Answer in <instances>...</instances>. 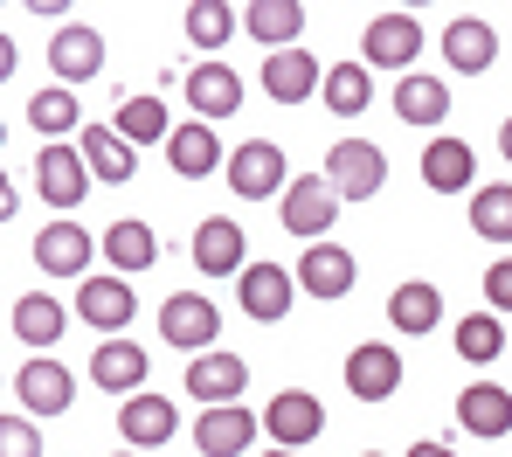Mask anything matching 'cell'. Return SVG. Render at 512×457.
Listing matches in <instances>:
<instances>
[{
	"instance_id": "cell-1",
	"label": "cell",
	"mask_w": 512,
	"mask_h": 457,
	"mask_svg": "<svg viewBox=\"0 0 512 457\" xmlns=\"http://www.w3.org/2000/svg\"><path fill=\"white\" fill-rule=\"evenodd\" d=\"M416 56H423V21H416V14L388 7V14H374V21L360 28V63H367V70H409Z\"/></svg>"
},
{
	"instance_id": "cell-2",
	"label": "cell",
	"mask_w": 512,
	"mask_h": 457,
	"mask_svg": "<svg viewBox=\"0 0 512 457\" xmlns=\"http://www.w3.org/2000/svg\"><path fill=\"white\" fill-rule=\"evenodd\" d=\"M263 430H270L277 451H305V444H319V430H326V402H319L312 388H277V395L263 402Z\"/></svg>"
},
{
	"instance_id": "cell-3",
	"label": "cell",
	"mask_w": 512,
	"mask_h": 457,
	"mask_svg": "<svg viewBox=\"0 0 512 457\" xmlns=\"http://www.w3.org/2000/svg\"><path fill=\"white\" fill-rule=\"evenodd\" d=\"M340 194L326 174H298V181L284 187V229L298 236V243H326L333 236V222H340Z\"/></svg>"
},
{
	"instance_id": "cell-4",
	"label": "cell",
	"mask_w": 512,
	"mask_h": 457,
	"mask_svg": "<svg viewBox=\"0 0 512 457\" xmlns=\"http://www.w3.org/2000/svg\"><path fill=\"white\" fill-rule=\"evenodd\" d=\"M326 181H333L340 201H374V194L388 187V153L367 146V139H333V153H326Z\"/></svg>"
},
{
	"instance_id": "cell-5",
	"label": "cell",
	"mask_w": 512,
	"mask_h": 457,
	"mask_svg": "<svg viewBox=\"0 0 512 457\" xmlns=\"http://www.w3.org/2000/svg\"><path fill=\"white\" fill-rule=\"evenodd\" d=\"M222 174H229V194L236 201H263V194H284L291 187V167H284V146L277 139H243Z\"/></svg>"
},
{
	"instance_id": "cell-6",
	"label": "cell",
	"mask_w": 512,
	"mask_h": 457,
	"mask_svg": "<svg viewBox=\"0 0 512 457\" xmlns=\"http://www.w3.org/2000/svg\"><path fill=\"white\" fill-rule=\"evenodd\" d=\"M215 333H222V312L201 291H173L160 305V340L180 347V354H215Z\"/></svg>"
},
{
	"instance_id": "cell-7",
	"label": "cell",
	"mask_w": 512,
	"mask_h": 457,
	"mask_svg": "<svg viewBox=\"0 0 512 457\" xmlns=\"http://www.w3.org/2000/svg\"><path fill=\"white\" fill-rule=\"evenodd\" d=\"M132 312H139V298H132V284H125V277H84V284H77V319L97 326L104 340H125Z\"/></svg>"
},
{
	"instance_id": "cell-8",
	"label": "cell",
	"mask_w": 512,
	"mask_h": 457,
	"mask_svg": "<svg viewBox=\"0 0 512 457\" xmlns=\"http://www.w3.org/2000/svg\"><path fill=\"white\" fill-rule=\"evenodd\" d=\"M346 395H353V402H388V395H402V354L381 347V340H360V347L346 354Z\"/></svg>"
},
{
	"instance_id": "cell-9",
	"label": "cell",
	"mask_w": 512,
	"mask_h": 457,
	"mask_svg": "<svg viewBox=\"0 0 512 457\" xmlns=\"http://www.w3.org/2000/svg\"><path fill=\"white\" fill-rule=\"evenodd\" d=\"M243 388H250V361H243V354H222V347H215V354H194V361H187V395H194L201 409H229Z\"/></svg>"
},
{
	"instance_id": "cell-10",
	"label": "cell",
	"mask_w": 512,
	"mask_h": 457,
	"mask_svg": "<svg viewBox=\"0 0 512 457\" xmlns=\"http://www.w3.org/2000/svg\"><path fill=\"white\" fill-rule=\"evenodd\" d=\"M35 194H42L49 208H77L90 194V167H84V153H77L70 139L42 146V160H35Z\"/></svg>"
},
{
	"instance_id": "cell-11",
	"label": "cell",
	"mask_w": 512,
	"mask_h": 457,
	"mask_svg": "<svg viewBox=\"0 0 512 457\" xmlns=\"http://www.w3.org/2000/svg\"><path fill=\"white\" fill-rule=\"evenodd\" d=\"M443 63H450L457 77H485V70L499 63V28H492L485 14H457V21L443 28Z\"/></svg>"
},
{
	"instance_id": "cell-12",
	"label": "cell",
	"mask_w": 512,
	"mask_h": 457,
	"mask_svg": "<svg viewBox=\"0 0 512 457\" xmlns=\"http://www.w3.org/2000/svg\"><path fill=\"white\" fill-rule=\"evenodd\" d=\"M256 430H263V416H250L243 402H229V409H201V416H194V451H201V457H243L256 444Z\"/></svg>"
},
{
	"instance_id": "cell-13",
	"label": "cell",
	"mask_w": 512,
	"mask_h": 457,
	"mask_svg": "<svg viewBox=\"0 0 512 457\" xmlns=\"http://www.w3.org/2000/svg\"><path fill=\"white\" fill-rule=\"evenodd\" d=\"M243 250H250V236H243V222H229V215H208L201 229H194V271L201 277H243Z\"/></svg>"
},
{
	"instance_id": "cell-14",
	"label": "cell",
	"mask_w": 512,
	"mask_h": 457,
	"mask_svg": "<svg viewBox=\"0 0 512 457\" xmlns=\"http://www.w3.org/2000/svg\"><path fill=\"white\" fill-rule=\"evenodd\" d=\"M14 402H21L28 416H63V409L77 402V381H70L63 361H28L14 374Z\"/></svg>"
},
{
	"instance_id": "cell-15",
	"label": "cell",
	"mask_w": 512,
	"mask_h": 457,
	"mask_svg": "<svg viewBox=\"0 0 512 457\" xmlns=\"http://www.w3.org/2000/svg\"><path fill=\"white\" fill-rule=\"evenodd\" d=\"M49 70L77 91V84H90L97 70H104V35L90 28V21H70V28H56V42H49Z\"/></svg>"
},
{
	"instance_id": "cell-16",
	"label": "cell",
	"mask_w": 512,
	"mask_h": 457,
	"mask_svg": "<svg viewBox=\"0 0 512 457\" xmlns=\"http://www.w3.org/2000/svg\"><path fill=\"white\" fill-rule=\"evenodd\" d=\"M167 160H173V174H180V181H208L215 167H229V153H222V139H215V125H208V118L173 125Z\"/></svg>"
},
{
	"instance_id": "cell-17",
	"label": "cell",
	"mask_w": 512,
	"mask_h": 457,
	"mask_svg": "<svg viewBox=\"0 0 512 457\" xmlns=\"http://www.w3.org/2000/svg\"><path fill=\"white\" fill-rule=\"evenodd\" d=\"M256 84L277 97V104H305L312 91H326V70H319V56H312V49H277V56L263 63V77H256Z\"/></svg>"
},
{
	"instance_id": "cell-18",
	"label": "cell",
	"mask_w": 512,
	"mask_h": 457,
	"mask_svg": "<svg viewBox=\"0 0 512 457\" xmlns=\"http://www.w3.org/2000/svg\"><path fill=\"white\" fill-rule=\"evenodd\" d=\"M291 277H298V291H312V298H346L353 277H360V264H353V250H340V243H312Z\"/></svg>"
},
{
	"instance_id": "cell-19",
	"label": "cell",
	"mask_w": 512,
	"mask_h": 457,
	"mask_svg": "<svg viewBox=\"0 0 512 457\" xmlns=\"http://www.w3.org/2000/svg\"><path fill=\"white\" fill-rule=\"evenodd\" d=\"M173 430H180V416H173L167 395H125V409H118V437H125L132 451H160Z\"/></svg>"
},
{
	"instance_id": "cell-20",
	"label": "cell",
	"mask_w": 512,
	"mask_h": 457,
	"mask_svg": "<svg viewBox=\"0 0 512 457\" xmlns=\"http://www.w3.org/2000/svg\"><path fill=\"white\" fill-rule=\"evenodd\" d=\"M90 250H104V243H90V229L77 222H49L35 236V264L49 277H90Z\"/></svg>"
},
{
	"instance_id": "cell-21",
	"label": "cell",
	"mask_w": 512,
	"mask_h": 457,
	"mask_svg": "<svg viewBox=\"0 0 512 457\" xmlns=\"http://www.w3.org/2000/svg\"><path fill=\"white\" fill-rule=\"evenodd\" d=\"M291 291H298V277L277 271V264H250V271L236 277V298H243V312L263 319V326H277L284 312H291Z\"/></svg>"
},
{
	"instance_id": "cell-22",
	"label": "cell",
	"mask_w": 512,
	"mask_h": 457,
	"mask_svg": "<svg viewBox=\"0 0 512 457\" xmlns=\"http://www.w3.org/2000/svg\"><path fill=\"white\" fill-rule=\"evenodd\" d=\"M77 153H84L90 181H104V187H125V181H132V167H139V146L118 139V125H90L84 139H77Z\"/></svg>"
},
{
	"instance_id": "cell-23",
	"label": "cell",
	"mask_w": 512,
	"mask_h": 457,
	"mask_svg": "<svg viewBox=\"0 0 512 457\" xmlns=\"http://www.w3.org/2000/svg\"><path fill=\"white\" fill-rule=\"evenodd\" d=\"M187 104H194V118H236L243 111V77L229 70V63H201L194 77H187Z\"/></svg>"
},
{
	"instance_id": "cell-24",
	"label": "cell",
	"mask_w": 512,
	"mask_h": 457,
	"mask_svg": "<svg viewBox=\"0 0 512 457\" xmlns=\"http://www.w3.org/2000/svg\"><path fill=\"white\" fill-rule=\"evenodd\" d=\"M146 347L139 340H104L97 354H90V381L97 388H111V395H139L146 388Z\"/></svg>"
},
{
	"instance_id": "cell-25",
	"label": "cell",
	"mask_w": 512,
	"mask_h": 457,
	"mask_svg": "<svg viewBox=\"0 0 512 457\" xmlns=\"http://www.w3.org/2000/svg\"><path fill=\"white\" fill-rule=\"evenodd\" d=\"M395 118H402V125H443V118H450V84H443V77H429V70H409V77H402V84H395Z\"/></svg>"
},
{
	"instance_id": "cell-26",
	"label": "cell",
	"mask_w": 512,
	"mask_h": 457,
	"mask_svg": "<svg viewBox=\"0 0 512 457\" xmlns=\"http://www.w3.org/2000/svg\"><path fill=\"white\" fill-rule=\"evenodd\" d=\"M97 243H104V257H111V277H132V271H153V264H160V236H153L146 222H132V215L111 222Z\"/></svg>"
},
{
	"instance_id": "cell-27",
	"label": "cell",
	"mask_w": 512,
	"mask_h": 457,
	"mask_svg": "<svg viewBox=\"0 0 512 457\" xmlns=\"http://www.w3.org/2000/svg\"><path fill=\"white\" fill-rule=\"evenodd\" d=\"M457 423H464L471 437H506L512 430V395L499 381H471V388L457 395Z\"/></svg>"
},
{
	"instance_id": "cell-28",
	"label": "cell",
	"mask_w": 512,
	"mask_h": 457,
	"mask_svg": "<svg viewBox=\"0 0 512 457\" xmlns=\"http://www.w3.org/2000/svg\"><path fill=\"white\" fill-rule=\"evenodd\" d=\"M471 181H478V153H471L464 139H429L423 146V187H436V194H464Z\"/></svg>"
},
{
	"instance_id": "cell-29",
	"label": "cell",
	"mask_w": 512,
	"mask_h": 457,
	"mask_svg": "<svg viewBox=\"0 0 512 457\" xmlns=\"http://www.w3.org/2000/svg\"><path fill=\"white\" fill-rule=\"evenodd\" d=\"M298 28H305V7L298 0H256V7H243V35L270 42V56L277 49H298Z\"/></svg>"
},
{
	"instance_id": "cell-30",
	"label": "cell",
	"mask_w": 512,
	"mask_h": 457,
	"mask_svg": "<svg viewBox=\"0 0 512 457\" xmlns=\"http://www.w3.org/2000/svg\"><path fill=\"white\" fill-rule=\"evenodd\" d=\"M63 326H70V312H63L49 291L14 298V340H21V347H56V340H63Z\"/></svg>"
},
{
	"instance_id": "cell-31",
	"label": "cell",
	"mask_w": 512,
	"mask_h": 457,
	"mask_svg": "<svg viewBox=\"0 0 512 457\" xmlns=\"http://www.w3.org/2000/svg\"><path fill=\"white\" fill-rule=\"evenodd\" d=\"M28 125L56 146V139H70V132L84 125V104H77V91H70V84H49V91L28 97Z\"/></svg>"
},
{
	"instance_id": "cell-32",
	"label": "cell",
	"mask_w": 512,
	"mask_h": 457,
	"mask_svg": "<svg viewBox=\"0 0 512 457\" xmlns=\"http://www.w3.org/2000/svg\"><path fill=\"white\" fill-rule=\"evenodd\" d=\"M111 125H118V139H132V146H153V139L167 146V139H173V118H167V104H160L153 91H146V97H125Z\"/></svg>"
},
{
	"instance_id": "cell-33",
	"label": "cell",
	"mask_w": 512,
	"mask_h": 457,
	"mask_svg": "<svg viewBox=\"0 0 512 457\" xmlns=\"http://www.w3.org/2000/svg\"><path fill=\"white\" fill-rule=\"evenodd\" d=\"M388 319H395V333H429V326L443 319V291H436V284H395Z\"/></svg>"
},
{
	"instance_id": "cell-34",
	"label": "cell",
	"mask_w": 512,
	"mask_h": 457,
	"mask_svg": "<svg viewBox=\"0 0 512 457\" xmlns=\"http://www.w3.org/2000/svg\"><path fill=\"white\" fill-rule=\"evenodd\" d=\"M367 97H374L367 63H333V70H326V111H333V118H360Z\"/></svg>"
},
{
	"instance_id": "cell-35",
	"label": "cell",
	"mask_w": 512,
	"mask_h": 457,
	"mask_svg": "<svg viewBox=\"0 0 512 457\" xmlns=\"http://www.w3.org/2000/svg\"><path fill=\"white\" fill-rule=\"evenodd\" d=\"M236 28H243V14L222 7V0H194V7H187V42H194V49H222Z\"/></svg>"
},
{
	"instance_id": "cell-36",
	"label": "cell",
	"mask_w": 512,
	"mask_h": 457,
	"mask_svg": "<svg viewBox=\"0 0 512 457\" xmlns=\"http://www.w3.org/2000/svg\"><path fill=\"white\" fill-rule=\"evenodd\" d=\"M471 229L485 236V243H512V187H478L471 194Z\"/></svg>"
},
{
	"instance_id": "cell-37",
	"label": "cell",
	"mask_w": 512,
	"mask_h": 457,
	"mask_svg": "<svg viewBox=\"0 0 512 457\" xmlns=\"http://www.w3.org/2000/svg\"><path fill=\"white\" fill-rule=\"evenodd\" d=\"M457 354H464V361H499V354H506V326H499V312H471V319H464V326H457Z\"/></svg>"
},
{
	"instance_id": "cell-38",
	"label": "cell",
	"mask_w": 512,
	"mask_h": 457,
	"mask_svg": "<svg viewBox=\"0 0 512 457\" xmlns=\"http://www.w3.org/2000/svg\"><path fill=\"white\" fill-rule=\"evenodd\" d=\"M0 457H42V437L28 416H0Z\"/></svg>"
},
{
	"instance_id": "cell-39",
	"label": "cell",
	"mask_w": 512,
	"mask_h": 457,
	"mask_svg": "<svg viewBox=\"0 0 512 457\" xmlns=\"http://www.w3.org/2000/svg\"><path fill=\"white\" fill-rule=\"evenodd\" d=\"M485 305H492V312H512V257H499V264L485 271Z\"/></svg>"
},
{
	"instance_id": "cell-40",
	"label": "cell",
	"mask_w": 512,
	"mask_h": 457,
	"mask_svg": "<svg viewBox=\"0 0 512 457\" xmlns=\"http://www.w3.org/2000/svg\"><path fill=\"white\" fill-rule=\"evenodd\" d=\"M409 457H457V451H450V444H436V437H416V451H409Z\"/></svg>"
},
{
	"instance_id": "cell-41",
	"label": "cell",
	"mask_w": 512,
	"mask_h": 457,
	"mask_svg": "<svg viewBox=\"0 0 512 457\" xmlns=\"http://www.w3.org/2000/svg\"><path fill=\"white\" fill-rule=\"evenodd\" d=\"M499 153H506V160H512V118H506V125H499Z\"/></svg>"
},
{
	"instance_id": "cell-42",
	"label": "cell",
	"mask_w": 512,
	"mask_h": 457,
	"mask_svg": "<svg viewBox=\"0 0 512 457\" xmlns=\"http://www.w3.org/2000/svg\"><path fill=\"white\" fill-rule=\"evenodd\" d=\"M263 457H298V451H263Z\"/></svg>"
},
{
	"instance_id": "cell-43",
	"label": "cell",
	"mask_w": 512,
	"mask_h": 457,
	"mask_svg": "<svg viewBox=\"0 0 512 457\" xmlns=\"http://www.w3.org/2000/svg\"><path fill=\"white\" fill-rule=\"evenodd\" d=\"M118 457H139V451H118Z\"/></svg>"
},
{
	"instance_id": "cell-44",
	"label": "cell",
	"mask_w": 512,
	"mask_h": 457,
	"mask_svg": "<svg viewBox=\"0 0 512 457\" xmlns=\"http://www.w3.org/2000/svg\"><path fill=\"white\" fill-rule=\"evenodd\" d=\"M360 457H381V451H360Z\"/></svg>"
}]
</instances>
